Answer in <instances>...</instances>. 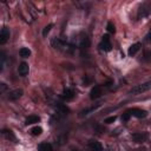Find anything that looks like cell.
I'll use <instances>...</instances> for the list:
<instances>
[{
  "mask_svg": "<svg viewBox=\"0 0 151 151\" xmlns=\"http://www.w3.org/2000/svg\"><path fill=\"white\" fill-rule=\"evenodd\" d=\"M150 89H151V82H148V83L136 85L135 87H132V89L129 91V93L132 95V96H137V95H142V93L146 92Z\"/></svg>",
  "mask_w": 151,
  "mask_h": 151,
  "instance_id": "1",
  "label": "cell"
},
{
  "mask_svg": "<svg viewBox=\"0 0 151 151\" xmlns=\"http://www.w3.org/2000/svg\"><path fill=\"white\" fill-rule=\"evenodd\" d=\"M131 137L135 143H143L149 138V133L148 132H135L132 133Z\"/></svg>",
  "mask_w": 151,
  "mask_h": 151,
  "instance_id": "2",
  "label": "cell"
},
{
  "mask_svg": "<svg viewBox=\"0 0 151 151\" xmlns=\"http://www.w3.org/2000/svg\"><path fill=\"white\" fill-rule=\"evenodd\" d=\"M99 47L102 48L103 51H105V52L111 51L112 45H111V41H110V37H109V34H104V35H103V39H102V43H100Z\"/></svg>",
  "mask_w": 151,
  "mask_h": 151,
  "instance_id": "3",
  "label": "cell"
},
{
  "mask_svg": "<svg viewBox=\"0 0 151 151\" xmlns=\"http://www.w3.org/2000/svg\"><path fill=\"white\" fill-rule=\"evenodd\" d=\"M150 13H151V6L149 4H143L139 7V10H138V18L139 19L145 18V17L150 16Z\"/></svg>",
  "mask_w": 151,
  "mask_h": 151,
  "instance_id": "4",
  "label": "cell"
},
{
  "mask_svg": "<svg viewBox=\"0 0 151 151\" xmlns=\"http://www.w3.org/2000/svg\"><path fill=\"white\" fill-rule=\"evenodd\" d=\"M129 112L131 113L132 116H135V117H137V118H145L146 116H148V112L145 111V110H142V109H131V110H129Z\"/></svg>",
  "mask_w": 151,
  "mask_h": 151,
  "instance_id": "5",
  "label": "cell"
},
{
  "mask_svg": "<svg viewBox=\"0 0 151 151\" xmlns=\"http://www.w3.org/2000/svg\"><path fill=\"white\" fill-rule=\"evenodd\" d=\"M10 35H11L10 30H8L7 27H4V29L1 30V32H0V44H1V45L6 44L7 40L10 39Z\"/></svg>",
  "mask_w": 151,
  "mask_h": 151,
  "instance_id": "6",
  "label": "cell"
},
{
  "mask_svg": "<svg viewBox=\"0 0 151 151\" xmlns=\"http://www.w3.org/2000/svg\"><path fill=\"white\" fill-rule=\"evenodd\" d=\"M21 96H22V90H21V89H16V90H12V91L8 93L7 98H8L10 100H17V99H19Z\"/></svg>",
  "mask_w": 151,
  "mask_h": 151,
  "instance_id": "7",
  "label": "cell"
},
{
  "mask_svg": "<svg viewBox=\"0 0 151 151\" xmlns=\"http://www.w3.org/2000/svg\"><path fill=\"white\" fill-rule=\"evenodd\" d=\"M87 145H89V148H90L92 151H103V145L100 144L98 141L91 139V141H89Z\"/></svg>",
  "mask_w": 151,
  "mask_h": 151,
  "instance_id": "8",
  "label": "cell"
},
{
  "mask_svg": "<svg viewBox=\"0 0 151 151\" xmlns=\"http://www.w3.org/2000/svg\"><path fill=\"white\" fill-rule=\"evenodd\" d=\"M29 71H30V66H29L27 63H21V64L19 65V67H18V72H19V74L21 76V77L27 76Z\"/></svg>",
  "mask_w": 151,
  "mask_h": 151,
  "instance_id": "9",
  "label": "cell"
},
{
  "mask_svg": "<svg viewBox=\"0 0 151 151\" xmlns=\"http://www.w3.org/2000/svg\"><path fill=\"white\" fill-rule=\"evenodd\" d=\"M90 45H91V40H90V38L87 37L86 34L85 35H83L82 37V39H80V44H79V46H80V48L83 50H87L90 47Z\"/></svg>",
  "mask_w": 151,
  "mask_h": 151,
  "instance_id": "10",
  "label": "cell"
},
{
  "mask_svg": "<svg viewBox=\"0 0 151 151\" xmlns=\"http://www.w3.org/2000/svg\"><path fill=\"white\" fill-rule=\"evenodd\" d=\"M100 96H102V87H100L99 85H97V86H95L93 89L91 90V92H90V98H91V99H97V98H99Z\"/></svg>",
  "mask_w": 151,
  "mask_h": 151,
  "instance_id": "11",
  "label": "cell"
},
{
  "mask_svg": "<svg viewBox=\"0 0 151 151\" xmlns=\"http://www.w3.org/2000/svg\"><path fill=\"white\" fill-rule=\"evenodd\" d=\"M74 92H73V90H71V89H66V90H64V92H63V95H61V98L64 99V100H66V102H70V100H72L73 98H74Z\"/></svg>",
  "mask_w": 151,
  "mask_h": 151,
  "instance_id": "12",
  "label": "cell"
},
{
  "mask_svg": "<svg viewBox=\"0 0 151 151\" xmlns=\"http://www.w3.org/2000/svg\"><path fill=\"white\" fill-rule=\"evenodd\" d=\"M139 50H141V44H139V43H136V44H133V45L130 46L128 53H129L130 57H132V56H135L138 51H139Z\"/></svg>",
  "mask_w": 151,
  "mask_h": 151,
  "instance_id": "13",
  "label": "cell"
},
{
  "mask_svg": "<svg viewBox=\"0 0 151 151\" xmlns=\"http://www.w3.org/2000/svg\"><path fill=\"white\" fill-rule=\"evenodd\" d=\"M40 120V117L39 116H35V115H32V116H29L25 120V124L26 125H32V124H35Z\"/></svg>",
  "mask_w": 151,
  "mask_h": 151,
  "instance_id": "14",
  "label": "cell"
},
{
  "mask_svg": "<svg viewBox=\"0 0 151 151\" xmlns=\"http://www.w3.org/2000/svg\"><path fill=\"white\" fill-rule=\"evenodd\" d=\"M38 151H53V149L50 143H41L38 145Z\"/></svg>",
  "mask_w": 151,
  "mask_h": 151,
  "instance_id": "15",
  "label": "cell"
},
{
  "mask_svg": "<svg viewBox=\"0 0 151 151\" xmlns=\"http://www.w3.org/2000/svg\"><path fill=\"white\" fill-rule=\"evenodd\" d=\"M57 109H58V111H59L60 113H63V115H67V113L70 112L69 107L65 106L64 104H61V103H57Z\"/></svg>",
  "mask_w": 151,
  "mask_h": 151,
  "instance_id": "16",
  "label": "cell"
},
{
  "mask_svg": "<svg viewBox=\"0 0 151 151\" xmlns=\"http://www.w3.org/2000/svg\"><path fill=\"white\" fill-rule=\"evenodd\" d=\"M19 54L22 58H29L31 56V51H30V48H27V47H21L20 51H19Z\"/></svg>",
  "mask_w": 151,
  "mask_h": 151,
  "instance_id": "17",
  "label": "cell"
},
{
  "mask_svg": "<svg viewBox=\"0 0 151 151\" xmlns=\"http://www.w3.org/2000/svg\"><path fill=\"white\" fill-rule=\"evenodd\" d=\"M3 135L7 138V139H11V141H14L16 142V136L13 135L11 130H3Z\"/></svg>",
  "mask_w": 151,
  "mask_h": 151,
  "instance_id": "18",
  "label": "cell"
},
{
  "mask_svg": "<svg viewBox=\"0 0 151 151\" xmlns=\"http://www.w3.org/2000/svg\"><path fill=\"white\" fill-rule=\"evenodd\" d=\"M52 45L54 48H61L63 46H64V41L60 40L59 38H54V39L52 40Z\"/></svg>",
  "mask_w": 151,
  "mask_h": 151,
  "instance_id": "19",
  "label": "cell"
},
{
  "mask_svg": "<svg viewBox=\"0 0 151 151\" xmlns=\"http://www.w3.org/2000/svg\"><path fill=\"white\" fill-rule=\"evenodd\" d=\"M41 132H43V129H41L40 127H34V128L31 130V133H32L33 136H40Z\"/></svg>",
  "mask_w": 151,
  "mask_h": 151,
  "instance_id": "20",
  "label": "cell"
},
{
  "mask_svg": "<svg viewBox=\"0 0 151 151\" xmlns=\"http://www.w3.org/2000/svg\"><path fill=\"white\" fill-rule=\"evenodd\" d=\"M106 30H107V32H110V33H115V32H116L115 25H113L112 22H107V25H106Z\"/></svg>",
  "mask_w": 151,
  "mask_h": 151,
  "instance_id": "21",
  "label": "cell"
},
{
  "mask_svg": "<svg viewBox=\"0 0 151 151\" xmlns=\"http://www.w3.org/2000/svg\"><path fill=\"white\" fill-rule=\"evenodd\" d=\"M100 104H98L97 106H93V107H90V109H86V110H84V111H82L80 112V116H84V115H89V113L91 112V111H93V110H96L98 106H99Z\"/></svg>",
  "mask_w": 151,
  "mask_h": 151,
  "instance_id": "22",
  "label": "cell"
},
{
  "mask_svg": "<svg viewBox=\"0 0 151 151\" xmlns=\"http://www.w3.org/2000/svg\"><path fill=\"white\" fill-rule=\"evenodd\" d=\"M52 27H53V25H52V24L47 25V26H46V27L43 30V35H44V37H46V35L50 33V31H51V29H52Z\"/></svg>",
  "mask_w": 151,
  "mask_h": 151,
  "instance_id": "23",
  "label": "cell"
},
{
  "mask_svg": "<svg viewBox=\"0 0 151 151\" xmlns=\"http://www.w3.org/2000/svg\"><path fill=\"white\" fill-rule=\"evenodd\" d=\"M130 117H131V113H130L129 111H127V112H125L124 115L122 116V120H123V122H129Z\"/></svg>",
  "mask_w": 151,
  "mask_h": 151,
  "instance_id": "24",
  "label": "cell"
},
{
  "mask_svg": "<svg viewBox=\"0 0 151 151\" xmlns=\"http://www.w3.org/2000/svg\"><path fill=\"white\" fill-rule=\"evenodd\" d=\"M116 119H117V117H116V116H112V117L106 118L104 123H106V124H112V123H115V122H116Z\"/></svg>",
  "mask_w": 151,
  "mask_h": 151,
  "instance_id": "25",
  "label": "cell"
},
{
  "mask_svg": "<svg viewBox=\"0 0 151 151\" xmlns=\"http://www.w3.org/2000/svg\"><path fill=\"white\" fill-rule=\"evenodd\" d=\"M144 60H146V61L151 60V52L150 51H145V53H144Z\"/></svg>",
  "mask_w": 151,
  "mask_h": 151,
  "instance_id": "26",
  "label": "cell"
},
{
  "mask_svg": "<svg viewBox=\"0 0 151 151\" xmlns=\"http://www.w3.org/2000/svg\"><path fill=\"white\" fill-rule=\"evenodd\" d=\"M145 40L148 41V43H150L151 44V30L148 32V34L145 35Z\"/></svg>",
  "mask_w": 151,
  "mask_h": 151,
  "instance_id": "27",
  "label": "cell"
}]
</instances>
